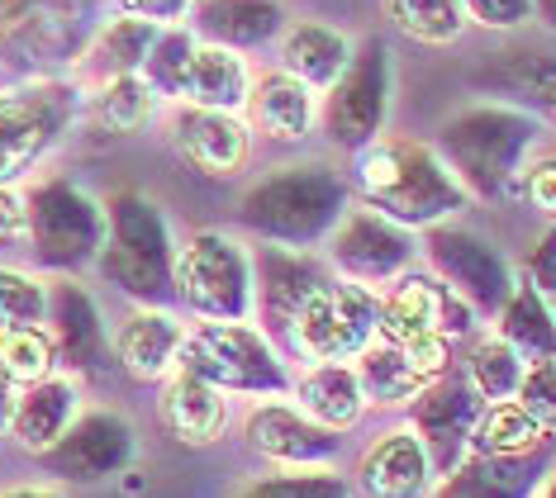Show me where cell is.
Instances as JSON below:
<instances>
[{
    "label": "cell",
    "mask_w": 556,
    "mask_h": 498,
    "mask_svg": "<svg viewBox=\"0 0 556 498\" xmlns=\"http://www.w3.org/2000/svg\"><path fill=\"white\" fill-rule=\"evenodd\" d=\"M352 186L366 209L409 233L438 228L471 209V195L457 181V171L442 162L433 143H419V138L376 133L371 143L352 148Z\"/></svg>",
    "instance_id": "6da1fadb"
},
{
    "label": "cell",
    "mask_w": 556,
    "mask_h": 498,
    "mask_svg": "<svg viewBox=\"0 0 556 498\" xmlns=\"http://www.w3.org/2000/svg\"><path fill=\"white\" fill-rule=\"evenodd\" d=\"M538 143H542V129L523 110H509V105L462 110L438 133L442 162L457 171V181L466 186L471 200L504 195L514 186V176L523 171V162L533 157Z\"/></svg>",
    "instance_id": "7a4b0ae2"
},
{
    "label": "cell",
    "mask_w": 556,
    "mask_h": 498,
    "mask_svg": "<svg viewBox=\"0 0 556 498\" xmlns=\"http://www.w3.org/2000/svg\"><path fill=\"white\" fill-rule=\"evenodd\" d=\"M343 209H348V186L324 162L276 166L271 176H262L243 195V224L252 233L305 252L328 238V228L343 219Z\"/></svg>",
    "instance_id": "3957f363"
},
{
    "label": "cell",
    "mask_w": 556,
    "mask_h": 498,
    "mask_svg": "<svg viewBox=\"0 0 556 498\" xmlns=\"http://www.w3.org/2000/svg\"><path fill=\"white\" fill-rule=\"evenodd\" d=\"M172 295L191 309L200 323H248L257 314V285H252V252L243 238L224 228H200L176 242L172 257Z\"/></svg>",
    "instance_id": "277c9868"
},
{
    "label": "cell",
    "mask_w": 556,
    "mask_h": 498,
    "mask_svg": "<svg viewBox=\"0 0 556 498\" xmlns=\"http://www.w3.org/2000/svg\"><path fill=\"white\" fill-rule=\"evenodd\" d=\"M176 370H191L205 385L224 394H252V399H276L290 394V375L276 356L271 337L252 323H195L186 328Z\"/></svg>",
    "instance_id": "5b68a950"
},
{
    "label": "cell",
    "mask_w": 556,
    "mask_h": 498,
    "mask_svg": "<svg viewBox=\"0 0 556 498\" xmlns=\"http://www.w3.org/2000/svg\"><path fill=\"white\" fill-rule=\"evenodd\" d=\"M172 257H176V242H172L167 219L157 214L153 200L115 195L105 204V242H100L96 261L119 290H129V295L143 304L167 299L172 295Z\"/></svg>",
    "instance_id": "8992f818"
},
{
    "label": "cell",
    "mask_w": 556,
    "mask_h": 498,
    "mask_svg": "<svg viewBox=\"0 0 556 498\" xmlns=\"http://www.w3.org/2000/svg\"><path fill=\"white\" fill-rule=\"evenodd\" d=\"M77 110L81 91L72 81L34 76L20 86H0V186H20L62 143Z\"/></svg>",
    "instance_id": "52a82bcc"
},
{
    "label": "cell",
    "mask_w": 556,
    "mask_h": 498,
    "mask_svg": "<svg viewBox=\"0 0 556 498\" xmlns=\"http://www.w3.org/2000/svg\"><path fill=\"white\" fill-rule=\"evenodd\" d=\"M376 337V290L348 276H324L300 299L286 342L305 361H352Z\"/></svg>",
    "instance_id": "ba28073f"
},
{
    "label": "cell",
    "mask_w": 556,
    "mask_h": 498,
    "mask_svg": "<svg viewBox=\"0 0 556 498\" xmlns=\"http://www.w3.org/2000/svg\"><path fill=\"white\" fill-rule=\"evenodd\" d=\"M29 200V228L24 238L34 242V257L58 271H77V266L96 261L100 242H105V204L91 200L72 181H39L24 186Z\"/></svg>",
    "instance_id": "9c48e42d"
},
{
    "label": "cell",
    "mask_w": 556,
    "mask_h": 498,
    "mask_svg": "<svg viewBox=\"0 0 556 498\" xmlns=\"http://www.w3.org/2000/svg\"><path fill=\"white\" fill-rule=\"evenodd\" d=\"M390 86H395V72H390V48L376 43V38L352 43L348 67L338 72V81L319 95V124H324L328 143L362 148V143H371L376 133H386Z\"/></svg>",
    "instance_id": "30bf717a"
},
{
    "label": "cell",
    "mask_w": 556,
    "mask_h": 498,
    "mask_svg": "<svg viewBox=\"0 0 556 498\" xmlns=\"http://www.w3.org/2000/svg\"><path fill=\"white\" fill-rule=\"evenodd\" d=\"M476 328V309L466 304L457 290L433 271H400L376 290V337L381 342H414V337H466Z\"/></svg>",
    "instance_id": "8fae6325"
},
{
    "label": "cell",
    "mask_w": 556,
    "mask_h": 498,
    "mask_svg": "<svg viewBox=\"0 0 556 498\" xmlns=\"http://www.w3.org/2000/svg\"><path fill=\"white\" fill-rule=\"evenodd\" d=\"M324 247H328L333 276H348V280H357V285H371V290H381L386 280L409 271L414 257H419L409 228L381 219V214L366 209V204L343 209V219L328 228Z\"/></svg>",
    "instance_id": "7c38bea8"
},
{
    "label": "cell",
    "mask_w": 556,
    "mask_h": 498,
    "mask_svg": "<svg viewBox=\"0 0 556 498\" xmlns=\"http://www.w3.org/2000/svg\"><path fill=\"white\" fill-rule=\"evenodd\" d=\"M134 456V427L129 418L115 408H96V413H77L72 427L43 451V461L53 475L77 480V484H96L110 480L129 465Z\"/></svg>",
    "instance_id": "4fadbf2b"
},
{
    "label": "cell",
    "mask_w": 556,
    "mask_h": 498,
    "mask_svg": "<svg viewBox=\"0 0 556 498\" xmlns=\"http://www.w3.org/2000/svg\"><path fill=\"white\" fill-rule=\"evenodd\" d=\"M428 271L447 280L476 314L500 309L504 295L514 290V276L495 247H485L476 233L462 228H428Z\"/></svg>",
    "instance_id": "5bb4252c"
},
{
    "label": "cell",
    "mask_w": 556,
    "mask_h": 498,
    "mask_svg": "<svg viewBox=\"0 0 556 498\" xmlns=\"http://www.w3.org/2000/svg\"><path fill=\"white\" fill-rule=\"evenodd\" d=\"M172 143L181 152V162L210 181H233L252 162V129L243 114L181 105L172 119Z\"/></svg>",
    "instance_id": "9a60e30c"
},
{
    "label": "cell",
    "mask_w": 556,
    "mask_h": 498,
    "mask_svg": "<svg viewBox=\"0 0 556 498\" xmlns=\"http://www.w3.org/2000/svg\"><path fill=\"white\" fill-rule=\"evenodd\" d=\"M414 432H419L428 461H433V470H442L447 475L452 465H462V451H466V432H471L476 413H480V394L466 385V375H438L433 385H424L419 394H414Z\"/></svg>",
    "instance_id": "2e32d148"
},
{
    "label": "cell",
    "mask_w": 556,
    "mask_h": 498,
    "mask_svg": "<svg viewBox=\"0 0 556 498\" xmlns=\"http://www.w3.org/2000/svg\"><path fill=\"white\" fill-rule=\"evenodd\" d=\"M248 442L267 461L300 470V465H328L343 446V432H328L314 418H305L295 404H257L248 413Z\"/></svg>",
    "instance_id": "e0dca14e"
},
{
    "label": "cell",
    "mask_w": 556,
    "mask_h": 498,
    "mask_svg": "<svg viewBox=\"0 0 556 498\" xmlns=\"http://www.w3.org/2000/svg\"><path fill=\"white\" fill-rule=\"evenodd\" d=\"M248 129L262 133L267 143L281 148H300L319 124V91H309L300 76H290L281 67L252 76V91H248Z\"/></svg>",
    "instance_id": "ac0fdd59"
},
{
    "label": "cell",
    "mask_w": 556,
    "mask_h": 498,
    "mask_svg": "<svg viewBox=\"0 0 556 498\" xmlns=\"http://www.w3.org/2000/svg\"><path fill=\"white\" fill-rule=\"evenodd\" d=\"M438 470L428 461L424 442L414 427H395L381 442H371L362 451L357 465V489L366 498H428Z\"/></svg>",
    "instance_id": "d6986e66"
},
{
    "label": "cell",
    "mask_w": 556,
    "mask_h": 498,
    "mask_svg": "<svg viewBox=\"0 0 556 498\" xmlns=\"http://www.w3.org/2000/svg\"><path fill=\"white\" fill-rule=\"evenodd\" d=\"M81 413V385L77 375H43L34 385H24L15 394V408H10V427L5 437H15L24 451L43 456L62 432L72 427V418Z\"/></svg>",
    "instance_id": "ffe728a7"
},
{
    "label": "cell",
    "mask_w": 556,
    "mask_h": 498,
    "mask_svg": "<svg viewBox=\"0 0 556 498\" xmlns=\"http://www.w3.org/2000/svg\"><path fill=\"white\" fill-rule=\"evenodd\" d=\"M186 323L157 304H143L134 309L124 323L115 328V361L124 366V375L138 380V385H153V380H167L176 370V352H181Z\"/></svg>",
    "instance_id": "44dd1931"
},
{
    "label": "cell",
    "mask_w": 556,
    "mask_h": 498,
    "mask_svg": "<svg viewBox=\"0 0 556 498\" xmlns=\"http://www.w3.org/2000/svg\"><path fill=\"white\" fill-rule=\"evenodd\" d=\"M324 276L328 271L309 257L305 247H281V242H267V247H262V257H252V285H257L262 318H267L276 332H286L290 318H295V309H300V299H305Z\"/></svg>",
    "instance_id": "7402d4cb"
},
{
    "label": "cell",
    "mask_w": 556,
    "mask_h": 498,
    "mask_svg": "<svg viewBox=\"0 0 556 498\" xmlns=\"http://www.w3.org/2000/svg\"><path fill=\"white\" fill-rule=\"evenodd\" d=\"M348 58H352V38L338 29V24L295 20V24H281V34H276V67L300 76V81L319 95L338 81Z\"/></svg>",
    "instance_id": "603a6c76"
},
{
    "label": "cell",
    "mask_w": 556,
    "mask_h": 498,
    "mask_svg": "<svg viewBox=\"0 0 556 498\" xmlns=\"http://www.w3.org/2000/svg\"><path fill=\"white\" fill-rule=\"evenodd\" d=\"M43 328L53 332V347H58V361H67L77 375L100 366L110 337H105V323H100L91 295L72 280H58L48 285V314H43Z\"/></svg>",
    "instance_id": "cb8c5ba5"
},
{
    "label": "cell",
    "mask_w": 556,
    "mask_h": 498,
    "mask_svg": "<svg viewBox=\"0 0 556 498\" xmlns=\"http://www.w3.org/2000/svg\"><path fill=\"white\" fill-rule=\"evenodd\" d=\"M252 76H257V72L248 67V58L238 53V48L195 38L191 67H186V81H181V105L243 114L248 91H252Z\"/></svg>",
    "instance_id": "d4e9b609"
},
{
    "label": "cell",
    "mask_w": 556,
    "mask_h": 498,
    "mask_svg": "<svg viewBox=\"0 0 556 498\" xmlns=\"http://www.w3.org/2000/svg\"><path fill=\"white\" fill-rule=\"evenodd\" d=\"M157 408H162V427L181 446H214L229 427V394L205 385L191 370H172Z\"/></svg>",
    "instance_id": "484cf974"
},
{
    "label": "cell",
    "mask_w": 556,
    "mask_h": 498,
    "mask_svg": "<svg viewBox=\"0 0 556 498\" xmlns=\"http://www.w3.org/2000/svg\"><path fill=\"white\" fill-rule=\"evenodd\" d=\"M186 24L205 43H224V48L248 53V48H262L281 34L286 5L281 0H195Z\"/></svg>",
    "instance_id": "4316f807"
},
{
    "label": "cell",
    "mask_w": 556,
    "mask_h": 498,
    "mask_svg": "<svg viewBox=\"0 0 556 498\" xmlns=\"http://www.w3.org/2000/svg\"><path fill=\"white\" fill-rule=\"evenodd\" d=\"M290 399L305 418H314L328 432H348L362 423L366 399L357 390L348 361H309V370L300 380H290Z\"/></svg>",
    "instance_id": "83f0119b"
},
{
    "label": "cell",
    "mask_w": 556,
    "mask_h": 498,
    "mask_svg": "<svg viewBox=\"0 0 556 498\" xmlns=\"http://www.w3.org/2000/svg\"><path fill=\"white\" fill-rule=\"evenodd\" d=\"M77 29V0H0V53H58Z\"/></svg>",
    "instance_id": "f1b7e54d"
},
{
    "label": "cell",
    "mask_w": 556,
    "mask_h": 498,
    "mask_svg": "<svg viewBox=\"0 0 556 498\" xmlns=\"http://www.w3.org/2000/svg\"><path fill=\"white\" fill-rule=\"evenodd\" d=\"M157 110H162V100L153 95V86H148L138 72L100 76L91 91H86V119H91L100 133H110V138L143 133L148 124L157 119Z\"/></svg>",
    "instance_id": "f546056e"
},
{
    "label": "cell",
    "mask_w": 556,
    "mask_h": 498,
    "mask_svg": "<svg viewBox=\"0 0 556 498\" xmlns=\"http://www.w3.org/2000/svg\"><path fill=\"white\" fill-rule=\"evenodd\" d=\"M552 437L518 399H490L480 404L471 432H466V451L471 456H533Z\"/></svg>",
    "instance_id": "4dcf8cb0"
},
{
    "label": "cell",
    "mask_w": 556,
    "mask_h": 498,
    "mask_svg": "<svg viewBox=\"0 0 556 498\" xmlns=\"http://www.w3.org/2000/svg\"><path fill=\"white\" fill-rule=\"evenodd\" d=\"M542 475L528 470V456H471L447 470V489L438 498H533Z\"/></svg>",
    "instance_id": "1f68e13d"
},
{
    "label": "cell",
    "mask_w": 556,
    "mask_h": 498,
    "mask_svg": "<svg viewBox=\"0 0 556 498\" xmlns=\"http://www.w3.org/2000/svg\"><path fill=\"white\" fill-rule=\"evenodd\" d=\"M352 375H357V390H362V399L366 404H409L414 394H419L428 380L414 370L409 361H404V352L395 347V342H381V337H371L366 342V352L352 356Z\"/></svg>",
    "instance_id": "d6a6232c"
},
{
    "label": "cell",
    "mask_w": 556,
    "mask_h": 498,
    "mask_svg": "<svg viewBox=\"0 0 556 498\" xmlns=\"http://www.w3.org/2000/svg\"><path fill=\"white\" fill-rule=\"evenodd\" d=\"M153 38H157V24H148V20H134V15L105 20L96 29L91 48H86V62H91L96 81H100V76H129V72H138V67H143V58H148V48H153Z\"/></svg>",
    "instance_id": "836d02e7"
},
{
    "label": "cell",
    "mask_w": 556,
    "mask_h": 498,
    "mask_svg": "<svg viewBox=\"0 0 556 498\" xmlns=\"http://www.w3.org/2000/svg\"><path fill=\"white\" fill-rule=\"evenodd\" d=\"M381 5H386V20L395 24L404 38L428 43V48H447L471 29L462 0H381Z\"/></svg>",
    "instance_id": "e575fe53"
},
{
    "label": "cell",
    "mask_w": 556,
    "mask_h": 498,
    "mask_svg": "<svg viewBox=\"0 0 556 498\" xmlns=\"http://www.w3.org/2000/svg\"><path fill=\"white\" fill-rule=\"evenodd\" d=\"M523 370H528V356L518 352V347H509L500 332H485V337H476L471 352H466V385H471L485 404L490 399H514Z\"/></svg>",
    "instance_id": "d590c367"
},
{
    "label": "cell",
    "mask_w": 556,
    "mask_h": 498,
    "mask_svg": "<svg viewBox=\"0 0 556 498\" xmlns=\"http://www.w3.org/2000/svg\"><path fill=\"white\" fill-rule=\"evenodd\" d=\"M191 48H195L191 24H162L157 29L143 67H138V76L153 86L157 100H181V81H186V67H191Z\"/></svg>",
    "instance_id": "8d00e7d4"
},
{
    "label": "cell",
    "mask_w": 556,
    "mask_h": 498,
    "mask_svg": "<svg viewBox=\"0 0 556 498\" xmlns=\"http://www.w3.org/2000/svg\"><path fill=\"white\" fill-rule=\"evenodd\" d=\"M0 370L24 390L34 380L53 375L58 370V347H53V332L43 323L29 328H0Z\"/></svg>",
    "instance_id": "74e56055"
},
{
    "label": "cell",
    "mask_w": 556,
    "mask_h": 498,
    "mask_svg": "<svg viewBox=\"0 0 556 498\" xmlns=\"http://www.w3.org/2000/svg\"><path fill=\"white\" fill-rule=\"evenodd\" d=\"M500 337L518 352H533V356H547L552 352V309L542 304L528 285H514L500 304Z\"/></svg>",
    "instance_id": "f35d334b"
},
{
    "label": "cell",
    "mask_w": 556,
    "mask_h": 498,
    "mask_svg": "<svg viewBox=\"0 0 556 498\" xmlns=\"http://www.w3.org/2000/svg\"><path fill=\"white\" fill-rule=\"evenodd\" d=\"M48 314V280L20 266H0V328H29Z\"/></svg>",
    "instance_id": "ab89813d"
},
{
    "label": "cell",
    "mask_w": 556,
    "mask_h": 498,
    "mask_svg": "<svg viewBox=\"0 0 556 498\" xmlns=\"http://www.w3.org/2000/svg\"><path fill=\"white\" fill-rule=\"evenodd\" d=\"M233 498H348V484L328 465H300V470H286V475H276V480L248 484V489H238Z\"/></svg>",
    "instance_id": "60d3db41"
},
{
    "label": "cell",
    "mask_w": 556,
    "mask_h": 498,
    "mask_svg": "<svg viewBox=\"0 0 556 498\" xmlns=\"http://www.w3.org/2000/svg\"><path fill=\"white\" fill-rule=\"evenodd\" d=\"M514 399L523 404L542 427H552V423H556V366H552V352H547V356H538V361L523 370V380H518Z\"/></svg>",
    "instance_id": "b9f144b4"
},
{
    "label": "cell",
    "mask_w": 556,
    "mask_h": 498,
    "mask_svg": "<svg viewBox=\"0 0 556 498\" xmlns=\"http://www.w3.org/2000/svg\"><path fill=\"white\" fill-rule=\"evenodd\" d=\"M462 10H466V24H476V29L514 34L533 24L538 0H462Z\"/></svg>",
    "instance_id": "7bdbcfd3"
},
{
    "label": "cell",
    "mask_w": 556,
    "mask_h": 498,
    "mask_svg": "<svg viewBox=\"0 0 556 498\" xmlns=\"http://www.w3.org/2000/svg\"><path fill=\"white\" fill-rule=\"evenodd\" d=\"M509 190L523 204H533L542 219H552V209H556V166H552V152H542V157H528L523 171L514 176Z\"/></svg>",
    "instance_id": "ee69618b"
},
{
    "label": "cell",
    "mask_w": 556,
    "mask_h": 498,
    "mask_svg": "<svg viewBox=\"0 0 556 498\" xmlns=\"http://www.w3.org/2000/svg\"><path fill=\"white\" fill-rule=\"evenodd\" d=\"M195 0H115V15H134V20H148V24H186Z\"/></svg>",
    "instance_id": "f6af8a7d"
},
{
    "label": "cell",
    "mask_w": 556,
    "mask_h": 498,
    "mask_svg": "<svg viewBox=\"0 0 556 498\" xmlns=\"http://www.w3.org/2000/svg\"><path fill=\"white\" fill-rule=\"evenodd\" d=\"M29 228V200H24V181L20 186H0V247L24 242Z\"/></svg>",
    "instance_id": "bcb514c9"
},
{
    "label": "cell",
    "mask_w": 556,
    "mask_h": 498,
    "mask_svg": "<svg viewBox=\"0 0 556 498\" xmlns=\"http://www.w3.org/2000/svg\"><path fill=\"white\" fill-rule=\"evenodd\" d=\"M552 261H556V242L542 238L538 252H533V261H528V280H523V285L533 290V295L547 304V309H552Z\"/></svg>",
    "instance_id": "7dc6e473"
},
{
    "label": "cell",
    "mask_w": 556,
    "mask_h": 498,
    "mask_svg": "<svg viewBox=\"0 0 556 498\" xmlns=\"http://www.w3.org/2000/svg\"><path fill=\"white\" fill-rule=\"evenodd\" d=\"M0 498H67L62 489H48V484H20V489H5Z\"/></svg>",
    "instance_id": "c3c4849f"
}]
</instances>
